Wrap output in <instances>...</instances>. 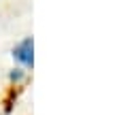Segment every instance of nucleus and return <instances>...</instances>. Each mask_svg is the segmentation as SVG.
Instances as JSON below:
<instances>
[{
	"instance_id": "1",
	"label": "nucleus",
	"mask_w": 121,
	"mask_h": 115,
	"mask_svg": "<svg viewBox=\"0 0 121 115\" xmlns=\"http://www.w3.org/2000/svg\"><path fill=\"white\" fill-rule=\"evenodd\" d=\"M13 58L17 62H21L23 66H32L34 64V41H32V36H26L21 43L15 45Z\"/></svg>"
}]
</instances>
